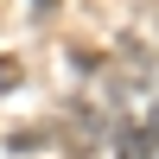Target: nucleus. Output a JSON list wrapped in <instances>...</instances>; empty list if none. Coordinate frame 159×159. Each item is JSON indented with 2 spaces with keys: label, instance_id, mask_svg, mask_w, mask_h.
Instances as JSON below:
<instances>
[{
  "label": "nucleus",
  "instance_id": "1",
  "mask_svg": "<svg viewBox=\"0 0 159 159\" xmlns=\"http://www.w3.org/2000/svg\"><path fill=\"white\" fill-rule=\"evenodd\" d=\"M32 7H51V0H32Z\"/></svg>",
  "mask_w": 159,
  "mask_h": 159
}]
</instances>
